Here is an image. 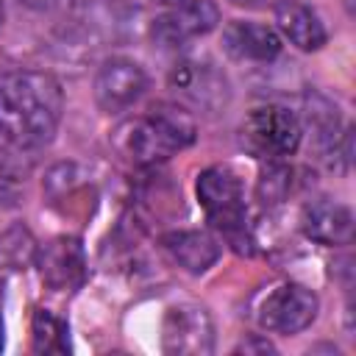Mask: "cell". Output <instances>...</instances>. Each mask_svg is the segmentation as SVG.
Masks as SVG:
<instances>
[{"instance_id": "obj_12", "label": "cell", "mask_w": 356, "mask_h": 356, "mask_svg": "<svg viewBox=\"0 0 356 356\" xmlns=\"http://www.w3.org/2000/svg\"><path fill=\"white\" fill-rule=\"evenodd\" d=\"M222 47L236 61H270L281 53V39L267 25L234 19L222 31Z\"/></svg>"}, {"instance_id": "obj_14", "label": "cell", "mask_w": 356, "mask_h": 356, "mask_svg": "<svg viewBox=\"0 0 356 356\" xmlns=\"http://www.w3.org/2000/svg\"><path fill=\"white\" fill-rule=\"evenodd\" d=\"M275 22H278V31L298 50H320L325 44V28H323L320 17L300 0H278Z\"/></svg>"}, {"instance_id": "obj_7", "label": "cell", "mask_w": 356, "mask_h": 356, "mask_svg": "<svg viewBox=\"0 0 356 356\" xmlns=\"http://www.w3.org/2000/svg\"><path fill=\"white\" fill-rule=\"evenodd\" d=\"M170 89L189 106L203 111H217L228 103V81L225 75L211 64L200 58L178 61L170 70Z\"/></svg>"}, {"instance_id": "obj_22", "label": "cell", "mask_w": 356, "mask_h": 356, "mask_svg": "<svg viewBox=\"0 0 356 356\" xmlns=\"http://www.w3.org/2000/svg\"><path fill=\"white\" fill-rule=\"evenodd\" d=\"M156 3H164V6H178L181 0H156Z\"/></svg>"}, {"instance_id": "obj_24", "label": "cell", "mask_w": 356, "mask_h": 356, "mask_svg": "<svg viewBox=\"0 0 356 356\" xmlns=\"http://www.w3.org/2000/svg\"><path fill=\"white\" fill-rule=\"evenodd\" d=\"M0 139H6V128H3V122H0Z\"/></svg>"}, {"instance_id": "obj_17", "label": "cell", "mask_w": 356, "mask_h": 356, "mask_svg": "<svg viewBox=\"0 0 356 356\" xmlns=\"http://www.w3.org/2000/svg\"><path fill=\"white\" fill-rule=\"evenodd\" d=\"M289 186H292V172H289V167H284V164H278V159H273V161H267V167H264L261 175H259L256 195H259V200H261L264 206H275V203H281V200L286 197Z\"/></svg>"}, {"instance_id": "obj_4", "label": "cell", "mask_w": 356, "mask_h": 356, "mask_svg": "<svg viewBox=\"0 0 356 356\" xmlns=\"http://www.w3.org/2000/svg\"><path fill=\"white\" fill-rule=\"evenodd\" d=\"M300 136L303 128L298 117L284 106H259L242 122V139L248 150L270 161L281 156H292L300 145Z\"/></svg>"}, {"instance_id": "obj_19", "label": "cell", "mask_w": 356, "mask_h": 356, "mask_svg": "<svg viewBox=\"0 0 356 356\" xmlns=\"http://www.w3.org/2000/svg\"><path fill=\"white\" fill-rule=\"evenodd\" d=\"M275 348L264 339V337H248V339H242L236 348H234V353H273Z\"/></svg>"}, {"instance_id": "obj_9", "label": "cell", "mask_w": 356, "mask_h": 356, "mask_svg": "<svg viewBox=\"0 0 356 356\" xmlns=\"http://www.w3.org/2000/svg\"><path fill=\"white\" fill-rule=\"evenodd\" d=\"M220 22V11L211 0H181L167 14L153 19V42L159 47H178L195 36L214 31Z\"/></svg>"}, {"instance_id": "obj_15", "label": "cell", "mask_w": 356, "mask_h": 356, "mask_svg": "<svg viewBox=\"0 0 356 356\" xmlns=\"http://www.w3.org/2000/svg\"><path fill=\"white\" fill-rule=\"evenodd\" d=\"M31 331H33V350L36 353H70V328L53 312L36 309Z\"/></svg>"}, {"instance_id": "obj_3", "label": "cell", "mask_w": 356, "mask_h": 356, "mask_svg": "<svg viewBox=\"0 0 356 356\" xmlns=\"http://www.w3.org/2000/svg\"><path fill=\"white\" fill-rule=\"evenodd\" d=\"M197 200L206 211V220L214 231L222 234V239L236 253H253V236L248 228V211H245V189L239 175L231 167H209L197 175Z\"/></svg>"}, {"instance_id": "obj_1", "label": "cell", "mask_w": 356, "mask_h": 356, "mask_svg": "<svg viewBox=\"0 0 356 356\" xmlns=\"http://www.w3.org/2000/svg\"><path fill=\"white\" fill-rule=\"evenodd\" d=\"M64 108L61 83L50 72L11 70L0 75V122L6 139L22 147L47 145Z\"/></svg>"}, {"instance_id": "obj_8", "label": "cell", "mask_w": 356, "mask_h": 356, "mask_svg": "<svg viewBox=\"0 0 356 356\" xmlns=\"http://www.w3.org/2000/svg\"><path fill=\"white\" fill-rule=\"evenodd\" d=\"M147 89V75L136 61L108 58L95 75V100L106 114L131 108Z\"/></svg>"}, {"instance_id": "obj_21", "label": "cell", "mask_w": 356, "mask_h": 356, "mask_svg": "<svg viewBox=\"0 0 356 356\" xmlns=\"http://www.w3.org/2000/svg\"><path fill=\"white\" fill-rule=\"evenodd\" d=\"M231 3H236V6H264L267 0H231Z\"/></svg>"}, {"instance_id": "obj_5", "label": "cell", "mask_w": 356, "mask_h": 356, "mask_svg": "<svg viewBox=\"0 0 356 356\" xmlns=\"http://www.w3.org/2000/svg\"><path fill=\"white\" fill-rule=\"evenodd\" d=\"M320 300L312 289L300 284H281L267 292L259 306V325L273 334H298L309 328L317 317Z\"/></svg>"}, {"instance_id": "obj_18", "label": "cell", "mask_w": 356, "mask_h": 356, "mask_svg": "<svg viewBox=\"0 0 356 356\" xmlns=\"http://www.w3.org/2000/svg\"><path fill=\"white\" fill-rule=\"evenodd\" d=\"M22 197V181L14 170L0 164V206H17Z\"/></svg>"}, {"instance_id": "obj_25", "label": "cell", "mask_w": 356, "mask_h": 356, "mask_svg": "<svg viewBox=\"0 0 356 356\" xmlns=\"http://www.w3.org/2000/svg\"><path fill=\"white\" fill-rule=\"evenodd\" d=\"M0 22H3V0H0Z\"/></svg>"}, {"instance_id": "obj_23", "label": "cell", "mask_w": 356, "mask_h": 356, "mask_svg": "<svg viewBox=\"0 0 356 356\" xmlns=\"http://www.w3.org/2000/svg\"><path fill=\"white\" fill-rule=\"evenodd\" d=\"M0 348H3V317H0Z\"/></svg>"}, {"instance_id": "obj_11", "label": "cell", "mask_w": 356, "mask_h": 356, "mask_svg": "<svg viewBox=\"0 0 356 356\" xmlns=\"http://www.w3.org/2000/svg\"><path fill=\"white\" fill-rule=\"evenodd\" d=\"M300 228L312 242L339 248L353 239V214L348 206L320 197V200H312L303 206Z\"/></svg>"}, {"instance_id": "obj_10", "label": "cell", "mask_w": 356, "mask_h": 356, "mask_svg": "<svg viewBox=\"0 0 356 356\" xmlns=\"http://www.w3.org/2000/svg\"><path fill=\"white\" fill-rule=\"evenodd\" d=\"M36 267L42 281L56 292H75L86 278V253L81 239L56 236L36 248Z\"/></svg>"}, {"instance_id": "obj_2", "label": "cell", "mask_w": 356, "mask_h": 356, "mask_svg": "<svg viewBox=\"0 0 356 356\" xmlns=\"http://www.w3.org/2000/svg\"><path fill=\"white\" fill-rule=\"evenodd\" d=\"M195 142V122L186 111L159 106L145 117L125 120L114 131V147L134 164H156Z\"/></svg>"}, {"instance_id": "obj_13", "label": "cell", "mask_w": 356, "mask_h": 356, "mask_svg": "<svg viewBox=\"0 0 356 356\" xmlns=\"http://www.w3.org/2000/svg\"><path fill=\"white\" fill-rule=\"evenodd\" d=\"M167 256L186 273L200 275L220 259V245L209 231H172L161 236Z\"/></svg>"}, {"instance_id": "obj_16", "label": "cell", "mask_w": 356, "mask_h": 356, "mask_svg": "<svg viewBox=\"0 0 356 356\" xmlns=\"http://www.w3.org/2000/svg\"><path fill=\"white\" fill-rule=\"evenodd\" d=\"M36 259V239L25 225H11L0 231V267L25 270Z\"/></svg>"}, {"instance_id": "obj_20", "label": "cell", "mask_w": 356, "mask_h": 356, "mask_svg": "<svg viewBox=\"0 0 356 356\" xmlns=\"http://www.w3.org/2000/svg\"><path fill=\"white\" fill-rule=\"evenodd\" d=\"M25 8H33V11H50V8H56L61 0H19Z\"/></svg>"}, {"instance_id": "obj_6", "label": "cell", "mask_w": 356, "mask_h": 356, "mask_svg": "<svg viewBox=\"0 0 356 356\" xmlns=\"http://www.w3.org/2000/svg\"><path fill=\"white\" fill-rule=\"evenodd\" d=\"M161 348L175 356H206L214 350V325L203 306L181 303L167 309L161 323Z\"/></svg>"}]
</instances>
